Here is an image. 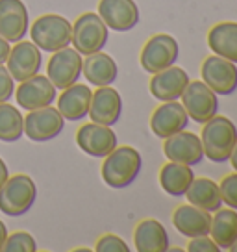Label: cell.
Instances as JSON below:
<instances>
[{"mask_svg": "<svg viewBox=\"0 0 237 252\" xmlns=\"http://www.w3.org/2000/svg\"><path fill=\"white\" fill-rule=\"evenodd\" d=\"M202 82L217 94H232L237 89V67L221 56H209L202 63Z\"/></svg>", "mask_w": 237, "mask_h": 252, "instance_id": "10", "label": "cell"}, {"mask_svg": "<svg viewBox=\"0 0 237 252\" xmlns=\"http://www.w3.org/2000/svg\"><path fill=\"white\" fill-rule=\"evenodd\" d=\"M93 91L86 84H72L65 87L58 98V111L67 121H80L89 113Z\"/></svg>", "mask_w": 237, "mask_h": 252, "instance_id": "21", "label": "cell"}, {"mask_svg": "<svg viewBox=\"0 0 237 252\" xmlns=\"http://www.w3.org/2000/svg\"><path fill=\"white\" fill-rule=\"evenodd\" d=\"M189 252H221V247L215 243L211 237L207 236H197L191 237V243L187 245Z\"/></svg>", "mask_w": 237, "mask_h": 252, "instance_id": "33", "label": "cell"}, {"mask_svg": "<svg viewBox=\"0 0 237 252\" xmlns=\"http://www.w3.org/2000/svg\"><path fill=\"white\" fill-rule=\"evenodd\" d=\"M122 113V98L117 89L111 86L98 87L93 96H91V106H89V117L93 123L111 126L115 125Z\"/></svg>", "mask_w": 237, "mask_h": 252, "instance_id": "16", "label": "cell"}, {"mask_svg": "<svg viewBox=\"0 0 237 252\" xmlns=\"http://www.w3.org/2000/svg\"><path fill=\"white\" fill-rule=\"evenodd\" d=\"M202 150L207 159L215 163H224L230 158L237 141V128L228 117H211L202 128Z\"/></svg>", "mask_w": 237, "mask_h": 252, "instance_id": "1", "label": "cell"}, {"mask_svg": "<svg viewBox=\"0 0 237 252\" xmlns=\"http://www.w3.org/2000/svg\"><path fill=\"white\" fill-rule=\"evenodd\" d=\"M15 91V80L11 78L9 71L0 65V102H8Z\"/></svg>", "mask_w": 237, "mask_h": 252, "instance_id": "32", "label": "cell"}, {"mask_svg": "<svg viewBox=\"0 0 237 252\" xmlns=\"http://www.w3.org/2000/svg\"><path fill=\"white\" fill-rule=\"evenodd\" d=\"M219 188H221L222 202L228 204L230 208L237 210V173L228 174V176L221 182Z\"/></svg>", "mask_w": 237, "mask_h": 252, "instance_id": "30", "label": "cell"}, {"mask_svg": "<svg viewBox=\"0 0 237 252\" xmlns=\"http://www.w3.org/2000/svg\"><path fill=\"white\" fill-rule=\"evenodd\" d=\"M80 74H82V54L76 48L65 47L52 52V58L48 60L47 76L56 89H65L76 84Z\"/></svg>", "mask_w": 237, "mask_h": 252, "instance_id": "9", "label": "cell"}, {"mask_svg": "<svg viewBox=\"0 0 237 252\" xmlns=\"http://www.w3.org/2000/svg\"><path fill=\"white\" fill-rule=\"evenodd\" d=\"M56 87L54 84L48 80V76H41L35 74L32 78L23 80L21 86L17 87L15 98L17 104L23 110H39L45 106H52L56 100Z\"/></svg>", "mask_w": 237, "mask_h": 252, "instance_id": "11", "label": "cell"}, {"mask_svg": "<svg viewBox=\"0 0 237 252\" xmlns=\"http://www.w3.org/2000/svg\"><path fill=\"white\" fill-rule=\"evenodd\" d=\"M82 72H84L86 80H89V84L102 87L111 86L117 80L118 69L111 56L104 54V52H95V54H89L82 62Z\"/></svg>", "mask_w": 237, "mask_h": 252, "instance_id": "22", "label": "cell"}, {"mask_svg": "<svg viewBox=\"0 0 237 252\" xmlns=\"http://www.w3.org/2000/svg\"><path fill=\"white\" fill-rule=\"evenodd\" d=\"M30 35H32V43L37 45L39 50L56 52L71 45L72 24L61 15H52V13L43 15L33 21Z\"/></svg>", "mask_w": 237, "mask_h": 252, "instance_id": "4", "label": "cell"}, {"mask_svg": "<svg viewBox=\"0 0 237 252\" xmlns=\"http://www.w3.org/2000/svg\"><path fill=\"white\" fill-rule=\"evenodd\" d=\"M209 234L215 243L221 247V251H228L232 243L237 239V212L234 208L230 210H217L211 217Z\"/></svg>", "mask_w": 237, "mask_h": 252, "instance_id": "27", "label": "cell"}, {"mask_svg": "<svg viewBox=\"0 0 237 252\" xmlns=\"http://www.w3.org/2000/svg\"><path fill=\"white\" fill-rule=\"evenodd\" d=\"M24 119L15 106L0 102V141L13 143L23 137Z\"/></svg>", "mask_w": 237, "mask_h": 252, "instance_id": "28", "label": "cell"}, {"mask_svg": "<svg viewBox=\"0 0 237 252\" xmlns=\"http://www.w3.org/2000/svg\"><path fill=\"white\" fill-rule=\"evenodd\" d=\"M182 106L185 108L195 123L204 125L206 121L217 115L219 110V98L213 89L206 86L204 82H189L182 93Z\"/></svg>", "mask_w": 237, "mask_h": 252, "instance_id": "7", "label": "cell"}, {"mask_svg": "<svg viewBox=\"0 0 237 252\" xmlns=\"http://www.w3.org/2000/svg\"><path fill=\"white\" fill-rule=\"evenodd\" d=\"M9 50H11L9 41H6L2 35H0V65L6 63V60H8V56H9Z\"/></svg>", "mask_w": 237, "mask_h": 252, "instance_id": "34", "label": "cell"}, {"mask_svg": "<svg viewBox=\"0 0 237 252\" xmlns=\"http://www.w3.org/2000/svg\"><path fill=\"white\" fill-rule=\"evenodd\" d=\"M98 252H130V247L122 237L113 236V234H106L96 241L95 247Z\"/></svg>", "mask_w": 237, "mask_h": 252, "instance_id": "31", "label": "cell"}, {"mask_svg": "<svg viewBox=\"0 0 237 252\" xmlns=\"http://www.w3.org/2000/svg\"><path fill=\"white\" fill-rule=\"evenodd\" d=\"M141 171V154L134 147H115L102 165L104 182L113 189L128 188Z\"/></svg>", "mask_w": 237, "mask_h": 252, "instance_id": "2", "label": "cell"}, {"mask_svg": "<svg viewBox=\"0 0 237 252\" xmlns=\"http://www.w3.org/2000/svg\"><path fill=\"white\" fill-rule=\"evenodd\" d=\"M63 115L58 111V108H52V106L28 111V115L24 117V134L35 143L50 141L58 137L63 132Z\"/></svg>", "mask_w": 237, "mask_h": 252, "instance_id": "8", "label": "cell"}, {"mask_svg": "<svg viewBox=\"0 0 237 252\" xmlns=\"http://www.w3.org/2000/svg\"><path fill=\"white\" fill-rule=\"evenodd\" d=\"M35 198L37 186L28 174L8 176V180L0 188V210L6 215L19 217L30 212Z\"/></svg>", "mask_w": 237, "mask_h": 252, "instance_id": "3", "label": "cell"}, {"mask_svg": "<svg viewBox=\"0 0 237 252\" xmlns=\"http://www.w3.org/2000/svg\"><path fill=\"white\" fill-rule=\"evenodd\" d=\"M8 176H9V173H8V165H6V161L0 158V188H2V184L8 180Z\"/></svg>", "mask_w": 237, "mask_h": 252, "instance_id": "35", "label": "cell"}, {"mask_svg": "<svg viewBox=\"0 0 237 252\" xmlns=\"http://www.w3.org/2000/svg\"><path fill=\"white\" fill-rule=\"evenodd\" d=\"M137 252H165L169 249V236L163 224L156 219H145L134 232Z\"/></svg>", "mask_w": 237, "mask_h": 252, "instance_id": "23", "label": "cell"}, {"mask_svg": "<svg viewBox=\"0 0 237 252\" xmlns=\"http://www.w3.org/2000/svg\"><path fill=\"white\" fill-rule=\"evenodd\" d=\"M180 47L173 35L169 33H158L145 43L141 50V67L150 74L163 71L171 67L178 60Z\"/></svg>", "mask_w": 237, "mask_h": 252, "instance_id": "6", "label": "cell"}, {"mask_svg": "<svg viewBox=\"0 0 237 252\" xmlns=\"http://www.w3.org/2000/svg\"><path fill=\"white\" fill-rule=\"evenodd\" d=\"M207 45L217 56L237 63V23H219L207 33Z\"/></svg>", "mask_w": 237, "mask_h": 252, "instance_id": "26", "label": "cell"}, {"mask_svg": "<svg viewBox=\"0 0 237 252\" xmlns=\"http://www.w3.org/2000/svg\"><path fill=\"white\" fill-rule=\"evenodd\" d=\"M193 180H195V174H193L191 165L171 161L161 167V171H159V184H161L163 191L169 193L171 197L185 195V191L189 189Z\"/></svg>", "mask_w": 237, "mask_h": 252, "instance_id": "25", "label": "cell"}, {"mask_svg": "<svg viewBox=\"0 0 237 252\" xmlns=\"http://www.w3.org/2000/svg\"><path fill=\"white\" fill-rule=\"evenodd\" d=\"M2 251L6 252H35L37 251V243L33 236L28 232H15L11 236L6 237V243L2 247Z\"/></svg>", "mask_w": 237, "mask_h": 252, "instance_id": "29", "label": "cell"}, {"mask_svg": "<svg viewBox=\"0 0 237 252\" xmlns=\"http://www.w3.org/2000/svg\"><path fill=\"white\" fill-rule=\"evenodd\" d=\"M76 143L89 156L106 158L117 147V135L110 126L91 123V125H82L78 128Z\"/></svg>", "mask_w": 237, "mask_h": 252, "instance_id": "13", "label": "cell"}, {"mask_svg": "<svg viewBox=\"0 0 237 252\" xmlns=\"http://www.w3.org/2000/svg\"><path fill=\"white\" fill-rule=\"evenodd\" d=\"M8 71L13 80H28L39 74L43 56L37 45H33L30 41H17V45L9 50L8 56Z\"/></svg>", "mask_w": 237, "mask_h": 252, "instance_id": "12", "label": "cell"}, {"mask_svg": "<svg viewBox=\"0 0 237 252\" xmlns=\"http://www.w3.org/2000/svg\"><path fill=\"white\" fill-rule=\"evenodd\" d=\"M163 152L171 161L183 163V165H195L204 158L200 137L185 130L167 137L163 143Z\"/></svg>", "mask_w": 237, "mask_h": 252, "instance_id": "17", "label": "cell"}, {"mask_svg": "<svg viewBox=\"0 0 237 252\" xmlns=\"http://www.w3.org/2000/svg\"><path fill=\"white\" fill-rule=\"evenodd\" d=\"M187 125H189V115L182 104H178L176 100L163 102L159 108L154 110L150 119L152 132L161 139H167L171 135L182 132Z\"/></svg>", "mask_w": 237, "mask_h": 252, "instance_id": "15", "label": "cell"}, {"mask_svg": "<svg viewBox=\"0 0 237 252\" xmlns=\"http://www.w3.org/2000/svg\"><path fill=\"white\" fill-rule=\"evenodd\" d=\"M228 159L232 161V167L236 169V173H237V141H236V145H234V150H232V154H230Z\"/></svg>", "mask_w": 237, "mask_h": 252, "instance_id": "37", "label": "cell"}, {"mask_svg": "<svg viewBox=\"0 0 237 252\" xmlns=\"http://www.w3.org/2000/svg\"><path fill=\"white\" fill-rule=\"evenodd\" d=\"M185 197L189 204L202 208L206 212L213 213L222 206L221 188L219 184L209 178H195L191 182L189 189L185 191Z\"/></svg>", "mask_w": 237, "mask_h": 252, "instance_id": "24", "label": "cell"}, {"mask_svg": "<svg viewBox=\"0 0 237 252\" xmlns=\"http://www.w3.org/2000/svg\"><path fill=\"white\" fill-rule=\"evenodd\" d=\"M98 15L115 32H128L139 23V8L134 0H100Z\"/></svg>", "mask_w": 237, "mask_h": 252, "instance_id": "14", "label": "cell"}, {"mask_svg": "<svg viewBox=\"0 0 237 252\" xmlns=\"http://www.w3.org/2000/svg\"><path fill=\"white\" fill-rule=\"evenodd\" d=\"M173 224L185 237L209 236L211 213L193 204L178 206L173 213Z\"/></svg>", "mask_w": 237, "mask_h": 252, "instance_id": "20", "label": "cell"}, {"mask_svg": "<svg viewBox=\"0 0 237 252\" xmlns=\"http://www.w3.org/2000/svg\"><path fill=\"white\" fill-rule=\"evenodd\" d=\"M28 32V11L23 0H0V35L17 43Z\"/></svg>", "mask_w": 237, "mask_h": 252, "instance_id": "18", "label": "cell"}, {"mask_svg": "<svg viewBox=\"0 0 237 252\" xmlns=\"http://www.w3.org/2000/svg\"><path fill=\"white\" fill-rule=\"evenodd\" d=\"M6 237H8V228H6V224L0 220V251H2V247L6 243Z\"/></svg>", "mask_w": 237, "mask_h": 252, "instance_id": "36", "label": "cell"}, {"mask_svg": "<svg viewBox=\"0 0 237 252\" xmlns=\"http://www.w3.org/2000/svg\"><path fill=\"white\" fill-rule=\"evenodd\" d=\"M228 251H232V252H237V239H236V241H234V243H232V247H230Z\"/></svg>", "mask_w": 237, "mask_h": 252, "instance_id": "38", "label": "cell"}, {"mask_svg": "<svg viewBox=\"0 0 237 252\" xmlns=\"http://www.w3.org/2000/svg\"><path fill=\"white\" fill-rule=\"evenodd\" d=\"M187 84H189L187 72L180 67L171 65L154 74V78L150 80V93L154 94V98H158L161 102H171L182 96Z\"/></svg>", "mask_w": 237, "mask_h": 252, "instance_id": "19", "label": "cell"}, {"mask_svg": "<svg viewBox=\"0 0 237 252\" xmlns=\"http://www.w3.org/2000/svg\"><path fill=\"white\" fill-rule=\"evenodd\" d=\"M108 26L98 13H84L74 21L71 43L80 54L89 56L100 52L108 43Z\"/></svg>", "mask_w": 237, "mask_h": 252, "instance_id": "5", "label": "cell"}]
</instances>
